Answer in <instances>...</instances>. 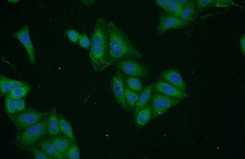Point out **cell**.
Here are the masks:
<instances>
[{
    "instance_id": "22",
    "label": "cell",
    "mask_w": 245,
    "mask_h": 159,
    "mask_svg": "<svg viewBox=\"0 0 245 159\" xmlns=\"http://www.w3.org/2000/svg\"><path fill=\"white\" fill-rule=\"evenodd\" d=\"M31 89L29 84L11 91L8 94L14 100L24 98L28 95Z\"/></svg>"
},
{
    "instance_id": "14",
    "label": "cell",
    "mask_w": 245,
    "mask_h": 159,
    "mask_svg": "<svg viewBox=\"0 0 245 159\" xmlns=\"http://www.w3.org/2000/svg\"><path fill=\"white\" fill-rule=\"evenodd\" d=\"M58 114L55 107L51 108L49 112L47 123L48 137H52L61 134L59 129Z\"/></svg>"
},
{
    "instance_id": "16",
    "label": "cell",
    "mask_w": 245,
    "mask_h": 159,
    "mask_svg": "<svg viewBox=\"0 0 245 159\" xmlns=\"http://www.w3.org/2000/svg\"><path fill=\"white\" fill-rule=\"evenodd\" d=\"M195 2L199 13L207 7H226L234 4L230 0H197Z\"/></svg>"
},
{
    "instance_id": "5",
    "label": "cell",
    "mask_w": 245,
    "mask_h": 159,
    "mask_svg": "<svg viewBox=\"0 0 245 159\" xmlns=\"http://www.w3.org/2000/svg\"><path fill=\"white\" fill-rule=\"evenodd\" d=\"M114 65L117 69L128 76L144 78L149 75L148 66L135 58H124L117 61Z\"/></svg>"
},
{
    "instance_id": "4",
    "label": "cell",
    "mask_w": 245,
    "mask_h": 159,
    "mask_svg": "<svg viewBox=\"0 0 245 159\" xmlns=\"http://www.w3.org/2000/svg\"><path fill=\"white\" fill-rule=\"evenodd\" d=\"M49 113V112H43L29 107L21 113L8 115L19 131L41 120L47 116Z\"/></svg>"
},
{
    "instance_id": "2",
    "label": "cell",
    "mask_w": 245,
    "mask_h": 159,
    "mask_svg": "<svg viewBox=\"0 0 245 159\" xmlns=\"http://www.w3.org/2000/svg\"><path fill=\"white\" fill-rule=\"evenodd\" d=\"M111 65L124 58H141L143 55L132 44L128 35L112 20L106 23Z\"/></svg>"
},
{
    "instance_id": "3",
    "label": "cell",
    "mask_w": 245,
    "mask_h": 159,
    "mask_svg": "<svg viewBox=\"0 0 245 159\" xmlns=\"http://www.w3.org/2000/svg\"><path fill=\"white\" fill-rule=\"evenodd\" d=\"M48 116L36 123L18 131L14 142L16 145L21 149L26 150L35 146L47 135Z\"/></svg>"
},
{
    "instance_id": "34",
    "label": "cell",
    "mask_w": 245,
    "mask_h": 159,
    "mask_svg": "<svg viewBox=\"0 0 245 159\" xmlns=\"http://www.w3.org/2000/svg\"><path fill=\"white\" fill-rule=\"evenodd\" d=\"M178 6L182 9L188 4L190 0H175Z\"/></svg>"
},
{
    "instance_id": "1",
    "label": "cell",
    "mask_w": 245,
    "mask_h": 159,
    "mask_svg": "<svg viewBox=\"0 0 245 159\" xmlns=\"http://www.w3.org/2000/svg\"><path fill=\"white\" fill-rule=\"evenodd\" d=\"M106 23L104 18H97L90 35L89 58L95 72L103 71L111 65Z\"/></svg>"
},
{
    "instance_id": "11",
    "label": "cell",
    "mask_w": 245,
    "mask_h": 159,
    "mask_svg": "<svg viewBox=\"0 0 245 159\" xmlns=\"http://www.w3.org/2000/svg\"><path fill=\"white\" fill-rule=\"evenodd\" d=\"M161 79L169 83L179 90L186 92L187 86L179 71L171 68L163 71L160 74Z\"/></svg>"
},
{
    "instance_id": "36",
    "label": "cell",
    "mask_w": 245,
    "mask_h": 159,
    "mask_svg": "<svg viewBox=\"0 0 245 159\" xmlns=\"http://www.w3.org/2000/svg\"><path fill=\"white\" fill-rule=\"evenodd\" d=\"M9 1V2H13V3H16L19 2V0H8Z\"/></svg>"
},
{
    "instance_id": "25",
    "label": "cell",
    "mask_w": 245,
    "mask_h": 159,
    "mask_svg": "<svg viewBox=\"0 0 245 159\" xmlns=\"http://www.w3.org/2000/svg\"><path fill=\"white\" fill-rule=\"evenodd\" d=\"M80 151L77 144L72 142L66 153L65 156L67 159H79Z\"/></svg>"
},
{
    "instance_id": "24",
    "label": "cell",
    "mask_w": 245,
    "mask_h": 159,
    "mask_svg": "<svg viewBox=\"0 0 245 159\" xmlns=\"http://www.w3.org/2000/svg\"><path fill=\"white\" fill-rule=\"evenodd\" d=\"M5 106L6 112L8 115H13L16 113L15 100L9 94L5 96Z\"/></svg>"
},
{
    "instance_id": "6",
    "label": "cell",
    "mask_w": 245,
    "mask_h": 159,
    "mask_svg": "<svg viewBox=\"0 0 245 159\" xmlns=\"http://www.w3.org/2000/svg\"><path fill=\"white\" fill-rule=\"evenodd\" d=\"M182 100L153 90L150 100L152 112L151 120L163 115L170 108L179 104Z\"/></svg>"
},
{
    "instance_id": "33",
    "label": "cell",
    "mask_w": 245,
    "mask_h": 159,
    "mask_svg": "<svg viewBox=\"0 0 245 159\" xmlns=\"http://www.w3.org/2000/svg\"><path fill=\"white\" fill-rule=\"evenodd\" d=\"M240 44L242 54L245 55V34H244L241 36L240 40Z\"/></svg>"
},
{
    "instance_id": "29",
    "label": "cell",
    "mask_w": 245,
    "mask_h": 159,
    "mask_svg": "<svg viewBox=\"0 0 245 159\" xmlns=\"http://www.w3.org/2000/svg\"><path fill=\"white\" fill-rule=\"evenodd\" d=\"M64 33L70 41L75 44L78 43L80 34L76 30L67 29L64 31Z\"/></svg>"
},
{
    "instance_id": "17",
    "label": "cell",
    "mask_w": 245,
    "mask_h": 159,
    "mask_svg": "<svg viewBox=\"0 0 245 159\" xmlns=\"http://www.w3.org/2000/svg\"><path fill=\"white\" fill-rule=\"evenodd\" d=\"M48 138L58 150L65 156L68 148L73 142L72 140L62 133L55 136L48 137Z\"/></svg>"
},
{
    "instance_id": "19",
    "label": "cell",
    "mask_w": 245,
    "mask_h": 159,
    "mask_svg": "<svg viewBox=\"0 0 245 159\" xmlns=\"http://www.w3.org/2000/svg\"><path fill=\"white\" fill-rule=\"evenodd\" d=\"M58 114L59 129L61 133L70 139L73 142L77 144L70 123L62 114L58 113Z\"/></svg>"
},
{
    "instance_id": "12",
    "label": "cell",
    "mask_w": 245,
    "mask_h": 159,
    "mask_svg": "<svg viewBox=\"0 0 245 159\" xmlns=\"http://www.w3.org/2000/svg\"><path fill=\"white\" fill-rule=\"evenodd\" d=\"M53 159H67L66 157L56 148L49 140L47 135L35 145Z\"/></svg>"
},
{
    "instance_id": "20",
    "label": "cell",
    "mask_w": 245,
    "mask_h": 159,
    "mask_svg": "<svg viewBox=\"0 0 245 159\" xmlns=\"http://www.w3.org/2000/svg\"><path fill=\"white\" fill-rule=\"evenodd\" d=\"M124 83L129 89L136 92L140 93L143 89L141 81L138 77L127 76L125 77Z\"/></svg>"
},
{
    "instance_id": "26",
    "label": "cell",
    "mask_w": 245,
    "mask_h": 159,
    "mask_svg": "<svg viewBox=\"0 0 245 159\" xmlns=\"http://www.w3.org/2000/svg\"><path fill=\"white\" fill-rule=\"evenodd\" d=\"M26 150L31 152L35 159H53L35 146H31Z\"/></svg>"
},
{
    "instance_id": "30",
    "label": "cell",
    "mask_w": 245,
    "mask_h": 159,
    "mask_svg": "<svg viewBox=\"0 0 245 159\" xmlns=\"http://www.w3.org/2000/svg\"><path fill=\"white\" fill-rule=\"evenodd\" d=\"M9 80L10 85L11 91L29 84L27 82L25 81L16 80L9 78Z\"/></svg>"
},
{
    "instance_id": "15",
    "label": "cell",
    "mask_w": 245,
    "mask_h": 159,
    "mask_svg": "<svg viewBox=\"0 0 245 159\" xmlns=\"http://www.w3.org/2000/svg\"><path fill=\"white\" fill-rule=\"evenodd\" d=\"M152 109L150 104H148L140 110L134 116L135 123L137 129L143 128L151 120Z\"/></svg>"
},
{
    "instance_id": "13",
    "label": "cell",
    "mask_w": 245,
    "mask_h": 159,
    "mask_svg": "<svg viewBox=\"0 0 245 159\" xmlns=\"http://www.w3.org/2000/svg\"><path fill=\"white\" fill-rule=\"evenodd\" d=\"M154 84V83H151L143 88L140 93L133 111L134 116L140 110L149 104L153 91Z\"/></svg>"
},
{
    "instance_id": "8",
    "label": "cell",
    "mask_w": 245,
    "mask_h": 159,
    "mask_svg": "<svg viewBox=\"0 0 245 159\" xmlns=\"http://www.w3.org/2000/svg\"><path fill=\"white\" fill-rule=\"evenodd\" d=\"M189 24L179 17L164 13L160 17L157 33L159 35H163L169 30L183 28Z\"/></svg>"
},
{
    "instance_id": "21",
    "label": "cell",
    "mask_w": 245,
    "mask_h": 159,
    "mask_svg": "<svg viewBox=\"0 0 245 159\" xmlns=\"http://www.w3.org/2000/svg\"><path fill=\"white\" fill-rule=\"evenodd\" d=\"M140 94L130 90L125 85L124 83L125 99L126 103L131 111H133Z\"/></svg>"
},
{
    "instance_id": "10",
    "label": "cell",
    "mask_w": 245,
    "mask_h": 159,
    "mask_svg": "<svg viewBox=\"0 0 245 159\" xmlns=\"http://www.w3.org/2000/svg\"><path fill=\"white\" fill-rule=\"evenodd\" d=\"M153 90L166 95L181 100L188 97L186 93L178 89L169 83L160 79L154 83Z\"/></svg>"
},
{
    "instance_id": "9",
    "label": "cell",
    "mask_w": 245,
    "mask_h": 159,
    "mask_svg": "<svg viewBox=\"0 0 245 159\" xmlns=\"http://www.w3.org/2000/svg\"><path fill=\"white\" fill-rule=\"evenodd\" d=\"M29 29V26L26 25L20 30L13 33L12 36L23 44L28 54L30 63L34 65L35 63V50L31 39Z\"/></svg>"
},
{
    "instance_id": "7",
    "label": "cell",
    "mask_w": 245,
    "mask_h": 159,
    "mask_svg": "<svg viewBox=\"0 0 245 159\" xmlns=\"http://www.w3.org/2000/svg\"><path fill=\"white\" fill-rule=\"evenodd\" d=\"M124 74L119 69L111 79V91L115 102L126 112L130 113L131 110L125 101L124 94Z\"/></svg>"
},
{
    "instance_id": "32",
    "label": "cell",
    "mask_w": 245,
    "mask_h": 159,
    "mask_svg": "<svg viewBox=\"0 0 245 159\" xmlns=\"http://www.w3.org/2000/svg\"><path fill=\"white\" fill-rule=\"evenodd\" d=\"M155 4L163 9L166 13L171 15L168 0H156Z\"/></svg>"
},
{
    "instance_id": "23",
    "label": "cell",
    "mask_w": 245,
    "mask_h": 159,
    "mask_svg": "<svg viewBox=\"0 0 245 159\" xmlns=\"http://www.w3.org/2000/svg\"><path fill=\"white\" fill-rule=\"evenodd\" d=\"M9 78L4 75H0V96L6 95L11 91Z\"/></svg>"
},
{
    "instance_id": "35",
    "label": "cell",
    "mask_w": 245,
    "mask_h": 159,
    "mask_svg": "<svg viewBox=\"0 0 245 159\" xmlns=\"http://www.w3.org/2000/svg\"><path fill=\"white\" fill-rule=\"evenodd\" d=\"M81 3L87 6H90L95 2V0H80Z\"/></svg>"
},
{
    "instance_id": "18",
    "label": "cell",
    "mask_w": 245,
    "mask_h": 159,
    "mask_svg": "<svg viewBox=\"0 0 245 159\" xmlns=\"http://www.w3.org/2000/svg\"><path fill=\"white\" fill-rule=\"evenodd\" d=\"M198 13L195 1L190 0L182 9L179 18L190 24L194 20Z\"/></svg>"
},
{
    "instance_id": "28",
    "label": "cell",
    "mask_w": 245,
    "mask_h": 159,
    "mask_svg": "<svg viewBox=\"0 0 245 159\" xmlns=\"http://www.w3.org/2000/svg\"><path fill=\"white\" fill-rule=\"evenodd\" d=\"M78 43L81 48L89 50L91 43L90 39L85 33H82L80 35Z\"/></svg>"
},
{
    "instance_id": "27",
    "label": "cell",
    "mask_w": 245,
    "mask_h": 159,
    "mask_svg": "<svg viewBox=\"0 0 245 159\" xmlns=\"http://www.w3.org/2000/svg\"><path fill=\"white\" fill-rule=\"evenodd\" d=\"M171 15L180 17L182 9L177 4L175 0H168Z\"/></svg>"
},
{
    "instance_id": "31",
    "label": "cell",
    "mask_w": 245,
    "mask_h": 159,
    "mask_svg": "<svg viewBox=\"0 0 245 159\" xmlns=\"http://www.w3.org/2000/svg\"><path fill=\"white\" fill-rule=\"evenodd\" d=\"M15 100L16 113H21L26 109V102L24 98H20Z\"/></svg>"
}]
</instances>
